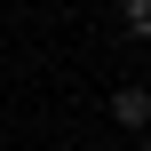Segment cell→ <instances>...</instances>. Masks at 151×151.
I'll list each match as a JSON object with an SVG mask.
<instances>
[{
	"label": "cell",
	"mask_w": 151,
	"mask_h": 151,
	"mask_svg": "<svg viewBox=\"0 0 151 151\" xmlns=\"http://www.w3.org/2000/svg\"><path fill=\"white\" fill-rule=\"evenodd\" d=\"M119 24H127V40H151V0H119Z\"/></svg>",
	"instance_id": "cell-2"
},
{
	"label": "cell",
	"mask_w": 151,
	"mask_h": 151,
	"mask_svg": "<svg viewBox=\"0 0 151 151\" xmlns=\"http://www.w3.org/2000/svg\"><path fill=\"white\" fill-rule=\"evenodd\" d=\"M111 119H119L127 135H143L151 127V88H119V96H111Z\"/></svg>",
	"instance_id": "cell-1"
}]
</instances>
